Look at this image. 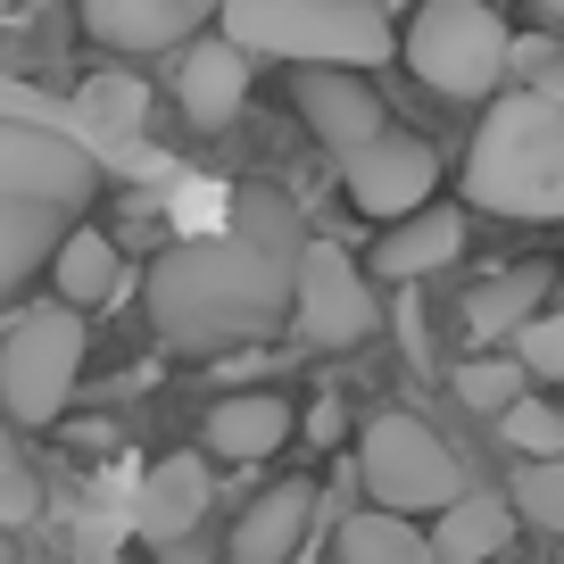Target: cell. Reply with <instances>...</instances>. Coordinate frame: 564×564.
Masks as SVG:
<instances>
[{"label": "cell", "instance_id": "25", "mask_svg": "<svg viewBox=\"0 0 564 564\" xmlns=\"http://www.w3.org/2000/svg\"><path fill=\"white\" fill-rule=\"evenodd\" d=\"M507 75H514V91H531V100H556V108H564V42H547V34H514Z\"/></svg>", "mask_w": 564, "mask_h": 564}, {"label": "cell", "instance_id": "9", "mask_svg": "<svg viewBox=\"0 0 564 564\" xmlns=\"http://www.w3.org/2000/svg\"><path fill=\"white\" fill-rule=\"evenodd\" d=\"M340 183H349V199L373 216V225H406V216L432 208V183H441V150L423 133H399L390 124L373 150H357L349 166H340Z\"/></svg>", "mask_w": 564, "mask_h": 564}, {"label": "cell", "instance_id": "24", "mask_svg": "<svg viewBox=\"0 0 564 564\" xmlns=\"http://www.w3.org/2000/svg\"><path fill=\"white\" fill-rule=\"evenodd\" d=\"M514 514H523L531 531H547V540H564V457L514 474Z\"/></svg>", "mask_w": 564, "mask_h": 564}, {"label": "cell", "instance_id": "26", "mask_svg": "<svg viewBox=\"0 0 564 564\" xmlns=\"http://www.w3.org/2000/svg\"><path fill=\"white\" fill-rule=\"evenodd\" d=\"M457 399L481 406V415H507L523 399V366L514 357H474V366H457Z\"/></svg>", "mask_w": 564, "mask_h": 564}, {"label": "cell", "instance_id": "27", "mask_svg": "<svg viewBox=\"0 0 564 564\" xmlns=\"http://www.w3.org/2000/svg\"><path fill=\"white\" fill-rule=\"evenodd\" d=\"M514 366L540 373V382H564V316H531L514 333Z\"/></svg>", "mask_w": 564, "mask_h": 564}, {"label": "cell", "instance_id": "19", "mask_svg": "<svg viewBox=\"0 0 564 564\" xmlns=\"http://www.w3.org/2000/svg\"><path fill=\"white\" fill-rule=\"evenodd\" d=\"M51 282H58L67 307H100V300L124 291V258H117V241H108L100 225H75L67 249H58V265H51Z\"/></svg>", "mask_w": 564, "mask_h": 564}, {"label": "cell", "instance_id": "30", "mask_svg": "<svg viewBox=\"0 0 564 564\" xmlns=\"http://www.w3.org/2000/svg\"><path fill=\"white\" fill-rule=\"evenodd\" d=\"M0 9H9V0H0Z\"/></svg>", "mask_w": 564, "mask_h": 564}, {"label": "cell", "instance_id": "18", "mask_svg": "<svg viewBox=\"0 0 564 564\" xmlns=\"http://www.w3.org/2000/svg\"><path fill=\"white\" fill-rule=\"evenodd\" d=\"M75 117H84L91 150H133V166H159V150H141V84L133 75H91L84 100H75Z\"/></svg>", "mask_w": 564, "mask_h": 564}, {"label": "cell", "instance_id": "3", "mask_svg": "<svg viewBox=\"0 0 564 564\" xmlns=\"http://www.w3.org/2000/svg\"><path fill=\"white\" fill-rule=\"evenodd\" d=\"M465 199L514 225H564V108L498 91L465 141Z\"/></svg>", "mask_w": 564, "mask_h": 564}, {"label": "cell", "instance_id": "5", "mask_svg": "<svg viewBox=\"0 0 564 564\" xmlns=\"http://www.w3.org/2000/svg\"><path fill=\"white\" fill-rule=\"evenodd\" d=\"M399 58L448 100H498L514 58V25L498 18V0H423L399 34Z\"/></svg>", "mask_w": 564, "mask_h": 564}, {"label": "cell", "instance_id": "20", "mask_svg": "<svg viewBox=\"0 0 564 564\" xmlns=\"http://www.w3.org/2000/svg\"><path fill=\"white\" fill-rule=\"evenodd\" d=\"M540 291H547V265H523V274H490L465 300V333L474 340H514L531 316H540Z\"/></svg>", "mask_w": 564, "mask_h": 564}, {"label": "cell", "instance_id": "10", "mask_svg": "<svg viewBox=\"0 0 564 564\" xmlns=\"http://www.w3.org/2000/svg\"><path fill=\"white\" fill-rule=\"evenodd\" d=\"M291 100H300L307 133H316V141L333 150L340 166H349L357 150H373V141L390 133V117H382V91H373L357 67H300V75H291Z\"/></svg>", "mask_w": 564, "mask_h": 564}, {"label": "cell", "instance_id": "2", "mask_svg": "<svg viewBox=\"0 0 564 564\" xmlns=\"http://www.w3.org/2000/svg\"><path fill=\"white\" fill-rule=\"evenodd\" d=\"M100 192V159L42 117H0V300H18Z\"/></svg>", "mask_w": 564, "mask_h": 564}, {"label": "cell", "instance_id": "4", "mask_svg": "<svg viewBox=\"0 0 564 564\" xmlns=\"http://www.w3.org/2000/svg\"><path fill=\"white\" fill-rule=\"evenodd\" d=\"M225 42L249 58H291V67H382L399 51L382 0H225Z\"/></svg>", "mask_w": 564, "mask_h": 564}, {"label": "cell", "instance_id": "16", "mask_svg": "<svg viewBox=\"0 0 564 564\" xmlns=\"http://www.w3.org/2000/svg\"><path fill=\"white\" fill-rule=\"evenodd\" d=\"M457 249H465V216L457 208H423V216H406V225L382 232L373 274L382 282H423V274H441V265H457Z\"/></svg>", "mask_w": 564, "mask_h": 564}, {"label": "cell", "instance_id": "6", "mask_svg": "<svg viewBox=\"0 0 564 564\" xmlns=\"http://www.w3.org/2000/svg\"><path fill=\"white\" fill-rule=\"evenodd\" d=\"M357 481H366V498L382 514H448L465 498L457 448L423 415H406V406L366 415V432H357Z\"/></svg>", "mask_w": 564, "mask_h": 564}, {"label": "cell", "instance_id": "14", "mask_svg": "<svg viewBox=\"0 0 564 564\" xmlns=\"http://www.w3.org/2000/svg\"><path fill=\"white\" fill-rule=\"evenodd\" d=\"M291 399H274V390H232V399H216L208 406V423H199V441H208V457H225V465H258V457H274L282 441H291Z\"/></svg>", "mask_w": 564, "mask_h": 564}, {"label": "cell", "instance_id": "21", "mask_svg": "<svg viewBox=\"0 0 564 564\" xmlns=\"http://www.w3.org/2000/svg\"><path fill=\"white\" fill-rule=\"evenodd\" d=\"M340 564H441V556H432V540H423L406 514L366 507V514L340 523Z\"/></svg>", "mask_w": 564, "mask_h": 564}, {"label": "cell", "instance_id": "1", "mask_svg": "<svg viewBox=\"0 0 564 564\" xmlns=\"http://www.w3.org/2000/svg\"><path fill=\"white\" fill-rule=\"evenodd\" d=\"M307 225L282 192H241L225 232H192L150 265V324L175 349H241L300 307Z\"/></svg>", "mask_w": 564, "mask_h": 564}, {"label": "cell", "instance_id": "12", "mask_svg": "<svg viewBox=\"0 0 564 564\" xmlns=\"http://www.w3.org/2000/svg\"><path fill=\"white\" fill-rule=\"evenodd\" d=\"M208 490H216L208 457H159L133 481V540H150V547L192 540V523L208 514Z\"/></svg>", "mask_w": 564, "mask_h": 564}, {"label": "cell", "instance_id": "13", "mask_svg": "<svg viewBox=\"0 0 564 564\" xmlns=\"http://www.w3.org/2000/svg\"><path fill=\"white\" fill-rule=\"evenodd\" d=\"M175 91H183V117H192L199 133H225V124L241 117V100H249V51H241V42H225V34L192 42Z\"/></svg>", "mask_w": 564, "mask_h": 564}, {"label": "cell", "instance_id": "22", "mask_svg": "<svg viewBox=\"0 0 564 564\" xmlns=\"http://www.w3.org/2000/svg\"><path fill=\"white\" fill-rule=\"evenodd\" d=\"M498 441H507L523 465L564 457V406H547V399H514L507 415H498Z\"/></svg>", "mask_w": 564, "mask_h": 564}, {"label": "cell", "instance_id": "28", "mask_svg": "<svg viewBox=\"0 0 564 564\" xmlns=\"http://www.w3.org/2000/svg\"><path fill=\"white\" fill-rule=\"evenodd\" d=\"M523 9H547V18H556V25H564V0H523Z\"/></svg>", "mask_w": 564, "mask_h": 564}, {"label": "cell", "instance_id": "23", "mask_svg": "<svg viewBox=\"0 0 564 564\" xmlns=\"http://www.w3.org/2000/svg\"><path fill=\"white\" fill-rule=\"evenodd\" d=\"M42 514V474L25 465L18 432H9V415H0V531H25Z\"/></svg>", "mask_w": 564, "mask_h": 564}, {"label": "cell", "instance_id": "11", "mask_svg": "<svg viewBox=\"0 0 564 564\" xmlns=\"http://www.w3.org/2000/svg\"><path fill=\"white\" fill-rule=\"evenodd\" d=\"M91 25V42H108V51L124 58H150V51H175L192 25L225 18V0H75Z\"/></svg>", "mask_w": 564, "mask_h": 564}, {"label": "cell", "instance_id": "7", "mask_svg": "<svg viewBox=\"0 0 564 564\" xmlns=\"http://www.w3.org/2000/svg\"><path fill=\"white\" fill-rule=\"evenodd\" d=\"M75 373H84V307L42 300L9 324L0 340V415L9 423H58L75 399Z\"/></svg>", "mask_w": 564, "mask_h": 564}, {"label": "cell", "instance_id": "29", "mask_svg": "<svg viewBox=\"0 0 564 564\" xmlns=\"http://www.w3.org/2000/svg\"><path fill=\"white\" fill-rule=\"evenodd\" d=\"M382 9H423V0H382Z\"/></svg>", "mask_w": 564, "mask_h": 564}, {"label": "cell", "instance_id": "8", "mask_svg": "<svg viewBox=\"0 0 564 564\" xmlns=\"http://www.w3.org/2000/svg\"><path fill=\"white\" fill-rule=\"evenodd\" d=\"M291 324H300L307 349H366L373 333H382V300L366 291V274H357L349 249L333 241H307V265H300V307H291Z\"/></svg>", "mask_w": 564, "mask_h": 564}, {"label": "cell", "instance_id": "31", "mask_svg": "<svg viewBox=\"0 0 564 564\" xmlns=\"http://www.w3.org/2000/svg\"><path fill=\"white\" fill-rule=\"evenodd\" d=\"M556 564H564V556H556Z\"/></svg>", "mask_w": 564, "mask_h": 564}, {"label": "cell", "instance_id": "15", "mask_svg": "<svg viewBox=\"0 0 564 564\" xmlns=\"http://www.w3.org/2000/svg\"><path fill=\"white\" fill-rule=\"evenodd\" d=\"M316 523V481H274L258 507L232 523V564H291Z\"/></svg>", "mask_w": 564, "mask_h": 564}, {"label": "cell", "instance_id": "17", "mask_svg": "<svg viewBox=\"0 0 564 564\" xmlns=\"http://www.w3.org/2000/svg\"><path fill=\"white\" fill-rule=\"evenodd\" d=\"M514 498H490V490H465L448 514H432V556L441 564H490V556H507V540H514Z\"/></svg>", "mask_w": 564, "mask_h": 564}]
</instances>
